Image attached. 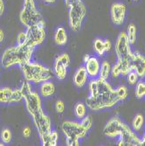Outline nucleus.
Listing matches in <instances>:
<instances>
[{"label":"nucleus","mask_w":145,"mask_h":146,"mask_svg":"<svg viewBox=\"0 0 145 146\" xmlns=\"http://www.w3.org/2000/svg\"><path fill=\"white\" fill-rule=\"evenodd\" d=\"M88 88L89 96L86 99V105L93 111L111 109L120 102L115 89L105 80L92 79L88 83Z\"/></svg>","instance_id":"nucleus-1"},{"label":"nucleus","mask_w":145,"mask_h":146,"mask_svg":"<svg viewBox=\"0 0 145 146\" xmlns=\"http://www.w3.org/2000/svg\"><path fill=\"white\" fill-rule=\"evenodd\" d=\"M103 133L107 137H119L118 146H139L142 139L120 117L114 116L105 125Z\"/></svg>","instance_id":"nucleus-2"},{"label":"nucleus","mask_w":145,"mask_h":146,"mask_svg":"<svg viewBox=\"0 0 145 146\" xmlns=\"http://www.w3.org/2000/svg\"><path fill=\"white\" fill-rule=\"evenodd\" d=\"M34 47L27 43L17 45L7 48L2 55L1 63L5 68H9L12 66H22L31 61Z\"/></svg>","instance_id":"nucleus-3"},{"label":"nucleus","mask_w":145,"mask_h":146,"mask_svg":"<svg viewBox=\"0 0 145 146\" xmlns=\"http://www.w3.org/2000/svg\"><path fill=\"white\" fill-rule=\"evenodd\" d=\"M23 75L26 81L33 83H42L54 76V71L51 68L37 62H28L20 66Z\"/></svg>","instance_id":"nucleus-4"},{"label":"nucleus","mask_w":145,"mask_h":146,"mask_svg":"<svg viewBox=\"0 0 145 146\" xmlns=\"http://www.w3.org/2000/svg\"><path fill=\"white\" fill-rule=\"evenodd\" d=\"M61 129L66 136V143L68 146H79L80 140L85 137L88 132L81 122L75 121H65Z\"/></svg>","instance_id":"nucleus-5"},{"label":"nucleus","mask_w":145,"mask_h":146,"mask_svg":"<svg viewBox=\"0 0 145 146\" xmlns=\"http://www.w3.org/2000/svg\"><path fill=\"white\" fill-rule=\"evenodd\" d=\"M19 19L26 28L36 25H45L46 22L37 8L34 0H24V6L19 13Z\"/></svg>","instance_id":"nucleus-6"},{"label":"nucleus","mask_w":145,"mask_h":146,"mask_svg":"<svg viewBox=\"0 0 145 146\" xmlns=\"http://www.w3.org/2000/svg\"><path fill=\"white\" fill-rule=\"evenodd\" d=\"M67 6L68 8V23L70 28L73 32H79L87 15V8L82 0H75Z\"/></svg>","instance_id":"nucleus-7"},{"label":"nucleus","mask_w":145,"mask_h":146,"mask_svg":"<svg viewBox=\"0 0 145 146\" xmlns=\"http://www.w3.org/2000/svg\"><path fill=\"white\" fill-rule=\"evenodd\" d=\"M20 90L23 95V99L24 100L25 102L26 110H27V111L32 116L37 114L38 112H40L43 110L41 106L40 96H38V93L33 92L32 90V85L30 82L25 80L22 84Z\"/></svg>","instance_id":"nucleus-8"},{"label":"nucleus","mask_w":145,"mask_h":146,"mask_svg":"<svg viewBox=\"0 0 145 146\" xmlns=\"http://www.w3.org/2000/svg\"><path fill=\"white\" fill-rule=\"evenodd\" d=\"M115 50L118 61L130 64L133 52L131 51L130 43L128 39L126 33L122 32L118 36L115 45Z\"/></svg>","instance_id":"nucleus-9"},{"label":"nucleus","mask_w":145,"mask_h":146,"mask_svg":"<svg viewBox=\"0 0 145 146\" xmlns=\"http://www.w3.org/2000/svg\"><path fill=\"white\" fill-rule=\"evenodd\" d=\"M32 117L34 122L35 127L38 129V136L40 137L41 143H43L52 132V124L50 118L43 112V110L40 112H38Z\"/></svg>","instance_id":"nucleus-10"},{"label":"nucleus","mask_w":145,"mask_h":146,"mask_svg":"<svg viewBox=\"0 0 145 146\" xmlns=\"http://www.w3.org/2000/svg\"><path fill=\"white\" fill-rule=\"evenodd\" d=\"M45 25H36L31 27L26 28V34H27V40L26 43L33 46L34 48L40 45L46 38V29Z\"/></svg>","instance_id":"nucleus-11"},{"label":"nucleus","mask_w":145,"mask_h":146,"mask_svg":"<svg viewBox=\"0 0 145 146\" xmlns=\"http://www.w3.org/2000/svg\"><path fill=\"white\" fill-rule=\"evenodd\" d=\"M70 57L68 54H62L58 56L54 65V74L59 80H64L68 74V68L70 65Z\"/></svg>","instance_id":"nucleus-12"},{"label":"nucleus","mask_w":145,"mask_h":146,"mask_svg":"<svg viewBox=\"0 0 145 146\" xmlns=\"http://www.w3.org/2000/svg\"><path fill=\"white\" fill-rule=\"evenodd\" d=\"M23 100L20 89H11L10 88H0V103H15Z\"/></svg>","instance_id":"nucleus-13"},{"label":"nucleus","mask_w":145,"mask_h":146,"mask_svg":"<svg viewBox=\"0 0 145 146\" xmlns=\"http://www.w3.org/2000/svg\"><path fill=\"white\" fill-rule=\"evenodd\" d=\"M112 22L115 25H122L126 19L127 7L123 3H114L110 9Z\"/></svg>","instance_id":"nucleus-14"},{"label":"nucleus","mask_w":145,"mask_h":146,"mask_svg":"<svg viewBox=\"0 0 145 146\" xmlns=\"http://www.w3.org/2000/svg\"><path fill=\"white\" fill-rule=\"evenodd\" d=\"M85 61V68L87 70L88 77L91 79H96L99 76L100 68H101V63L99 60L95 56L86 55L84 58Z\"/></svg>","instance_id":"nucleus-15"},{"label":"nucleus","mask_w":145,"mask_h":146,"mask_svg":"<svg viewBox=\"0 0 145 146\" xmlns=\"http://www.w3.org/2000/svg\"><path fill=\"white\" fill-rule=\"evenodd\" d=\"M130 64L132 70L138 74L139 78L145 77V57L143 55L138 52H133Z\"/></svg>","instance_id":"nucleus-16"},{"label":"nucleus","mask_w":145,"mask_h":146,"mask_svg":"<svg viewBox=\"0 0 145 146\" xmlns=\"http://www.w3.org/2000/svg\"><path fill=\"white\" fill-rule=\"evenodd\" d=\"M111 47H112V44L109 39H102L101 38H97L95 39L94 48L95 52L99 56H102L106 52H109Z\"/></svg>","instance_id":"nucleus-17"},{"label":"nucleus","mask_w":145,"mask_h":146,"mask_svg":"<svg viewBox=\"0 0 145 146\" xmlns=\"http://www.w3.org/2000/svg\"><path fill=\"white\" fill-rule=\"evenodd\" d=\"M88 79V75L84 66L79 68L73 76V84L77 88H83Z\"/></svg>","instance_id":"nucleus-18"},{"label":"nucleus","mask_w":145,"mask_h":146,"mask_svg":"<svg viewBox=\"0 0 145 146\" xmlns=\"http://www.w3.org/2000/svg\"><path fill=\"white\" fill-rule=\"evenodd\" d=\"M55 92V86L50 81H46L41 83L40 87H39V93L40 95L44 97H49L52 96Z\"/></svg>","instance_id":"nucleus-19"},{"label":"nucleus","mask_w":145,"mask_h":146,"mask_svg":"<svg viewBox=\"0 0 145 146\" xmlns=\"http://www.w3.org/2000/svg\"><path fill=\"white\" fill-rule=\"evenodd\" d=\"M54 41L60 46H63L68 43V33L64 27H59L54 33Z\"/></svg>","instance_id":"nucleus-20"},{"label":"nucleus","mask_w":145,"mask_h":146,"mask_svg":"<svg viewBox=\"0 0 145 146\" xmlns=\"http://www.w3.org/2000/svg\"><path fill=\"white\" fill-rule=\"evenodd\" d=\"M111 68H112V67L109 61H107V60L102 61V63L101 64V68H100V73H99L98 78L105 80V81H108L109 75L111 74Z\"/></svg>","instance_id":"nucleus-21"},{"label":"nucleus","mask_w":145,"mask_h":146,"mask_svg":"<svg viewBox=\"0 0 145 146\" xmlns=\"http://www.w3.org/2000/svg\"><path fill=\"white\" fill-rule=\"evenodd\" d=\"M126 34L130 45H134L136 40V26L133 23L128 25Z\"/></svg>","instance_id":"nucleus-22"},{"label":"nucleus","mask_w":145,"mask_h":146,"mask_svg":"<svg viewBox=\"0 0 145 146\" xmlns=\"http://www.w3.org/2000/svg\"><path fill=\"white\" fill-rule=\"evenodd\" d=\"M59 140V135L57 131L52 130V132L49 134V136L46 137L45 142L42 143L43 146H56Z\"/></svg>","instance_id":"nucleus-23"},{"label":"nucleus","mask_w":145,"mask_h":146,"mask_svg":"<svg viewBox=\"0 0 145 146\" xmlns=\"http://www.w3.org/2000/svg\"><path fill=\"white\" fill-rule=\"evenodd\" d=\"M74 114L79 120L87 115V106L83 102H78L74 107Z\"/></svg>","instance_id":"nucleus-24"},{"label":"nucleus","mask_w":145,"mask_h":146,"mask_svg":"<svg viewBox=\"0 0 145 146\" xmlns=\"http://www.w3.org/2000/svg\"><path fill=\"white\" fill-rule=\"evenodd\" d=\"M144 123V117L142 114H137L132 122V128L134 131H140Z\"/></svg>","instance_id":"nucleus-25"},{"label":"nucleus","mask_w":145,"mask_h":146,"mask_svg":"<svg viewBox=\"0 0 145 146\" xmlns=\"http://www.w3.org/2000/svg\"><path fill=\"white\" fill-rule=\"evenodd\" d=\"M136 90H135V95L137 99H142L145 97V82H138L136 84Z\"/></svg>","instance_id":"nucleus-26"},{"label":"nucleus","mask_w":145,"mask_h":146,"mask_svg":"<svg viewBox=\"0 0 145 146\" xmlns=\"http://www.w3.org/2000/svg\"><path fill=\"white\" fill-rule=\"evenodd\" d=\"M115 92H116L117 97L120 100V102L124 101L128 97V88H127V87H125L123 85L117 87L115 88Z\"/></svg>","instance_id":"nucleus-27"},{"label":"nucleus","mask_w":145,"mask_h":146,"mask_svg":"<svg viewBox=\"0 0 145 146\" xmlns=\"http://www.w3.org/2000/svg\"><path fill=\"white\" fill-rule=\"evenodd\" d=\"M12 134L10 129L5 128L1 132V140L4 143H10L11 142Z\"/></svg>","instance_id":"nucleus-28"},{"label":"nucleus","mask_w":145,"mask_h":146,"mask_svg":"<svg viewBox=\"0 0 145 146\" xmlns=\"http://www.w3.org/2000/svg\"><path fill=\"white\" fill-rule=\"evenodd\" d=\"M139 76L138 74L135 72V71H131L129 72L128 74H127V82L129 85L133 86V85H136L139 81Z\"/></svg>","instance_id":"nucleus-29"},{"label":"nucleus","mask_w":145,"mask_h":146,"mask_svg":"<svg viewBox=\"0 0 145 146\" xmlns=\"http://www.w3.org/2000/svg\"><path fill=\"white\" fill-rule=\"evenodd\" d=\"M81 123L82 124V126L87 130H89L92 128V125H93V120H92L91 116L86 115L85 117H83L81 120Z\"/></svg>","instance_id":"nucleus-30"},{"label":"nucleus","mask_w":145,"mask_h":146,"mask_svg":"<svg viewBox=\"0 0 145 146\" xmlns=\"http://www.w3.org/2000/svg\"><path fill=\"white\" fill-rule=\"evenodd\" d=\"M27 40V34L26 32H21L18 34L17 37V45H23L26 43Z\"/></svg>","instance_id":"nucleus-31"},{"label":"nucleus","mask_w":145,"mask_h":146,"mask_svg":"<svg viewBox=\"0 0 145 146\" xmlns=\"http://www.w3.org/2000/svg\"><path fill=\"white\" fill-rule=\"evenodd\" d=\"M55 110H56V111L59 114H61V113L64 112V110H65V104H64V102L61 100H59V101L56 102V103H55Z\"/></svg>","instance_id":"nucleus-32"},{"label":"nucleus","mask_w":145,"mask_h":146,"mask_svg":"<svg viewBox=\"0 0 145 146\" xmlns=\"http://www.w3.org/2000/svg\"><path fill=\"white\" fill-rule=\"evenodd\" d=\"M31 134H32V130L29 127H24L23 129V135L24 137H26V138L29 137L31 136Z\"/></svg>","instance_id":"nucleus-33"},{"label":"nucleus","mask_w":145,"mask_h":146,"mask_svg":"<svg viewBox=\"0 0 145 146\" xmlns=\"http://www.w3.org/2000/svg\"><path fill=\"white\" fill-rule=\"evenodd\" d=\"M5 12V4L3 0H0V16H2Z\"/></svg>","instance_id":"nucleus-34"},{"label":"nucleus","mask_w":145,"mask_h":146,"mask_svg":"<svg viewBox=\"0 0 145 146\" xmlns=\"http://www.w3.org/2000/svg\"><path fill=\"white\" fill-rule=\"evenodd\" d=\"M5 38V33L2 29H0V42H2Z\"/></svg>","instance_id":"nucleus-35"},{"label":"nucleus","mask_w":145,"mask_h":146,"mask_svg":"<svg viewBox=\"0 0 145 146\" xmlns=\"http://www.w3.org/2000/svg\"><path fill=\"white\" fill-rule=\"evenodd\" d=\"M43 1L46 4H54L56 2V0H43Z\"/></svg>","instance_id":"nucleus-36"},{"label":"nucleus","mask_w":145,"mask_h":146,"mask_svg":"<svg viewBox=\"0 0 145 146\" xmlns=\"http://www.w3.org/2000/svg\"><path fill=\"white\" fill-rule=\"evenodd\" d=\"M141 145H143V146H145V133H144V136H143V137H142V139Z\"/></svg>","instance_id":"nucleus-37"},{"label":"nucleus","mask_w":145,"mask_h":146,"mask_svg":"<svg viewBox=\"0 0 145 146\" xmlns=\"http://www.w3.org/2000/svg\"><path fill=\"white\" fill-rule=\"evenodd\" d=\"M73 1H75V0H65L66 5H68L70 3H72V2H73Z\"/></svg>","instance_id":"nucleus-38"},{"label":"nucleus","mask_w":145,"mask_h":146,"mask_svg":"<svg viewBox=\"0 0 145 146\" xmlns=\"http://www.w3.org/2000/svg\"><path fill=\"white\" fill-rule=\"evenodd\" d=\"M4 145V143H0V146H3Z\"/></svg>","instance_id":"nucleus-39"},{"label":"nucleus","mask_w":145,"mask_h":146,"mask_svg":"<svg viewBox=\"0 0 145 146\" xmlns=\"http://www.w3.org/2000/svg\"><path fill=\"white\" fill-rule=\"evenodd\" d=\"M0 68H1V60H0Z\"/></svg>","instance_id":"nucleus-40"},{"label":"nucleus","mask_w":145,"mask_h":146,"mask_svg":"<svg viewBox=\"0 0 145 146\" xmlns=\"http://www.w3.org/2000/svg\"><path fill=\"white\" fill-rule=\"evenodd\" d=\"M133 1H135V2H137V1H138V0H133Z\"/></svg>","instance_id":"nucleus-41"}]
</instances>
